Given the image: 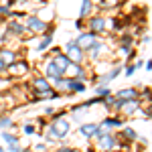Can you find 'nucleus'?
<instances>
[{"label":"nucleus","instance_id":"nucleus-37","mask_svg":"<svg viewBox=\"0 0 152 152\" xmlns=\"http://www.w3.org/2000/svg\"><path fill=\"white\" fill-rule=\"evenodd\" d=\"M23 152H35V150H31V148H23Z\"/></svg>","mask_w":152,"mask_h":152},{"label":"nucleus","instance_id":"nucleus-28","mask_svg":"<svg viewBox=\"0 0 152 152\" xmlns=\"http://www.w3.org/2000/svg\"><path fill=\"white\" fill-rule=\"evenodd\" d=\"M107 94H110V89H107V87H104V85H97V95H99V97H105Z\"/></svg>","mask_w":152,"mask_h":152},{"label":"nucleus","instance_id":"nucleus-16","mask_svg":"<svg viewBox=\"0 0 152 152\" xmlns=\"http://www.w3.org/2000/svg\"><path fill=\"white\" fill-rule=\"evenodd\" d=\"M102 126H104V128H120V126H122V120H120V118H107V120H104V122H102Z\"/></svg>","mask_w":152,"mask_h":152},{"label":"nucleus","instance_id":"nucleus-19","mask_svg":"<svg viewBox=\"0 0 152 152\" xmlns=\"http://www.w3.org/2000/svg\"><path fill=\"white\" fill-rule=\"evenodd\" d=\"M87 51L91 53V57H97V55H99V53L104 51V43H99V41H95V43H94V45H91L89 49H87Z\"/></svg>","mask_w":152,"mask_h":152},{"label":"nucleus","instance_id":"nucleus-22","mask_svg":"<svg viewBox=\"0 0 152 152\" xmlns=\"http://www.w3.org/2000/svg\"><path fill=\"white\" fill-rule=\"evenodd\" d=\"M104 102H105L107 105H112V107H116V104H118V97H116V95H112V94H107V95L104 97Z\"/></svg>","mask_w":152,"mask_h":152},{"label":"nucleus","instance_id":"nucleus-12","mask_svg":"<svg viewBox=\"0 0 152 152\" xmlns=\"http://www.w3.org/2000/svg\"><path fill=\"white\" fill-rule=\"evenodd\" d=\"M85 83L79 79H65V91H83Z\"/></svg>","mask_w":152,"mask_h":152},{"label":"nucleus","instance_id":"nucleus-26","mask_svg":"<svg viewBox=\"0 0 152 152\" xmlns=\"http://www.w3.org/2000/svg\"><path fill=\"white\" fill-rule=\"evenodd\" d=\"M47 140H57V134H55L53 126H49V128H47Z\"/></svg>","mask_w":152,"mask_h":152},{"label":"nucleus","instance_id":"nucleus-41","mask_svg":"<svg viewBox=\"0 0 152 152\" xmlns=\"http://www.w3.org/2000/svg\"><path fill=\"white\" fill-rule=\"evenodd\" d=\"M0 152H2V146H0Z\"/></svg>","mask_w":152,"mask_h":152},{"label":"nucleus","instance_id":"nucleus-35","mask_svg":"<svg viewBox=\"0 0 152 152\" xmlns=\"http://www.w3.org/2000/svg\"><path fill=\"white\" fill-rule=\"evenodd\" d=\"M4 71H6V65H4V63H2V59H0V75H2Z\"/></svg>","mask_w":152,"mask_h":152},{"label":"nucleus","instance_id":"nucleus-31","mask_svg":"<svg viewBox=\"0 0 152 152\" xmlns=\"http://www.w3.org/2000/svg\"><path fill=\"white\" fill-rule=\"evenodd\" d=\"M24 134H35V128L33 126H24Z\"/></svg>","mask_w":152,"mask_h":152},{"label":"nucleus","instance_id":"nucleus-14","mask_svg":"<svg viewBox=\"0 0 152 152\" xmlns=\"http://www.w3.org/2000/svg\"><path fill=\"white\" fill-rule=\"evenodd\" d=\"M0 59H2L4 65H10V63H14L16 55H14V51H10V49H0Z\"/></svg>","mask_w":152,"mask_h":152},{"label":"nucleus","instance_id":"nucleus-1","mask_svg":"<svg viewBox=\"0 0 152 152\" xmlns=\"http://www.w3.org/2000/svg\"><path fill=\"white\" fill-rule=\"evenodd\" d=\"M65 55H67V59H69L71 63H81L83 61V49L75 43V41H69L67 43V47H65Z\"/></svg>","mask_w":152,"mask_h":152},{"label":"nucleus","instance_id":"nucleus-17","mask_svg":"<svg viewBox=\"0 0 152 152\" xmlns=\"http://www.w3.org/2000/svg\"><path fill=\"white\" fill-rule=\"evenodd\" d=\"M51 43H53V35H51V33H45V37H43L41 43H39V51L49 49V47H51Z\"/></svg>","mask_w":152,"mask_h":152},{"label":"nucleus","instance_id":"nucleus-15","mask_svg":"<svg viewBox=\"0 0 152 152\" xmlns=\"http://www.w3.org/2000/svg\"><path fill=\"white\" fill-rule=\"evenodd\" d=\"M95 130H97V124H83L81 126V136H85V138H94Z\"/></svg>","mask_w":152,"mask_h":152},{"label":"nucleus","instance_id":"nucleus-10","mask_svg":"<svg viewBox=\"0 0 152 152\" xmlns=\"http://www.w3.org/2000/svg\"><path fill=\"white\" fill-rule=\"evenodd\" d=\"M6 28L10 31L12 35H16V37H20V35H23V33H26V26H24L23 23H18L16 18H14V20H10V23L6 24Z\"/></svg>","mask_w":152,"mask_h":152},{"label":"nucleus","instance_id":"nucleus-8","mask_svg":"<svg viewBox=\"0 0 152 152\" xmlns=\"http://www.w3.org/2000/svg\"><path fill=\"white\" fill-rule=\"evenodd\" d=\"M89 28H91V33H95V35L104 33L105 31V18L104 16H94V18L89 20Z\"/></svg>","mask_w":152,"mask_h":152},{"label":"nucleus","instance_id":"nucleus-18","mask_svg":"<svg viewBox=\"0 0 152 152\" xmlns=\"http://www.w3.org/2000/svg\"><path fill=\"white\" fill-rule=\"evenodd\" d=\"M91 6H94V2H91V0H83V2H81V10H79V16L85 18V16L91 12Z\"/></svg>","mask_w":152,"mask_h":152},{"label":"nucleus","instance_id":"nucleus-24","mask_svg":"<svg viewBox=\"0 0 152 152\" xmlns=\"http://www.w3.org/2000/svg\"><path fill=\"white\" fill-rule=\"evenodd\" d=\"M12 124V120L8 116H0V128H8Z\"/></svg>","mask_w":152,"mask_h":152},{"label":"nucleus","instance_id":"nucleus-2","mask_svg":"<svg viewBox=\"0 0 152 152\" xmlns=\"http://www.w3.org/2000/svg\"><path fill=\"white\" fill-rule=\"evenodd\" d=\"M26 31H33V33H47L49 24L45 23V20H41L39 16L31 14V16L26 18Z\"/></svg>","mask_w":152,"mask_h":152},{"label":"nucleus","instance_id":"nucleus-30","mask_svg":"<svg viewBox=\"0 0 152 152\" xmlns=\"http://www.w3.org/2000/svg\"><path fill=\"white\" fill-rule=\"evenodd\" d=\"M8 150H10V152H23V148H20L18 144H10V146H8Z\"/></svg>","mask_w":152,"mask_h":152},{"label":"nucleus","instance_id":"nucleus-33","mask_svg":"<svg viewBox=\"0 0 152 152\" xmlns=\"http://www.w3.org/2000/svg\"><path fill=\"white\" fill-rule=\"evenodd\" d=\"M57 152H75L73 148H69V146H63V148H59Z\"/></svg>","mask_w":152,"mask_h":152},{"label":"nucleus","instance_id":"nucleus-11","mask_svg":"<svg viewBox=\"0 0 152 152\" xmlns=\"http://www.w3.org/2000/svg\"><path fill=\"white\" fill-rule=\"evenodd\" d=\"M33 87H35L37 94H41V91H49V89H51V83H49L45 77H35V79H33Z\"/></svg>","mask_w":152,"mask_h":152},{"label":"nucleus","instance_id":"nucleus-21","mask_svg":"<svg viewBox=\"0 0 152 152\" xmlns=\"http://www.w3.org/2000/svg\"><path fill=\"white\" fill-rule=\"evenodd\" d=\"M122 134H124V138H126V140H136V132H134L132 128H124Z\"/></svg>","mask_w":152,"mask_h":152},{"label":"nucleus","instance_id":"nucleus-5","mask_svg":"<svg viewBox=\"0 0 152 152\" xmlns=\"http://www.w3.org/2000/svg\"><path fill=\"white\" fill-rule=\"evenodd\" d=\"M45 73H47V81L49 83H55L59 77H63L61 71L57 69V65L53 63V59H49V61H47V65H45Z\"/></svg>","mask_w":152,"mask_h":152},{"label":"nucleus","instance_id":"nucleus-36","mask_svg":"<svg viewBox=\"0 0 152 152\" xmlns=\"http://www.w3.org/2000/svg\"><path fill=\"white\" fill-rule=\"evenodd\" d=\"M146 69H148V71H152V61H148V63H146Z\"/></svg>","mask_w":152,"mask_h":152},{"label":"nucleus","instance_id":"nucleus-34","mask_svg":"<svg viewBox=\"0 0 152 152\" xmlns=\"http://www.w3.org/2000/svg\"><path fill=\"white\" fill-rule=\"evenodd\" d=\"M138 95H142V97H148V95H150V89H142V94H138Z\"/></svg>","mask_w":152,"mask_h":152},{"label":"nucleus","instance_id":"nucleus-29","mask_svg":"<svg viewBox=\"0 0 152 152\" xmlns=\"http://www.w3.org/2000/svg\"><path fill=\"white\" fill-rule=\"evenodd\" d=\"M110 81H112V79H110V75H107V73L99 77V85H104V87H107V83H110Z\"/></svg>","mask_w":152,"mask_h":152},{"label":"nucleus","instance_id":"nucleus-4","mask_svg":"<svg viewBox=\"0 0 152 152\" xmlns=\"http://www.w3.org/2000/svg\"><path fill=\"white\" fill-rule=\"evenodd\" d=\"M28 71V67H26V63L24 61H14V63H10V65H6V73L10 75V77H20V75H24Z\"/></svg>","mask_w":152,"mask_h":152},{"label":"nucleus","instance_id":"nucleus-3","mask_svg":"<svg viewBox=\"0 0 152 152\" xmlns=\"http://www.w3.org/2000/svg\"><path fill=\"white\" fill-rule=\"evenodd\" d=\"M53 130H55V134H57V138H65L67 134H69V130H71V126H69V122L67 120H63L61 116H55L53 118Z\"/></svg>","mask_w":152,"mask_h":152},{"label":"nucleus","instance_id":"nucleus-13","mask_svg":"<svg viewBox=\"0 0 152 152\" xmlns=\"http://www.w3.org/2000/svg\"><path fill=\"white\" fill-rule=\"evenodd\" d=\"M118 99H122V102H126V99H138V91L136 89H120L116 94Z\"/></svg>","mask_w":152,"mask_h":152},{"label":"nucleus","instance_id":"nucleus-9","mask_svg":"<svg viewBox=\"0 0 152 152\" xmlns=\"http://www.w3.org/2000/svg\"><path fill=\"white\" fill-rule=\"evenodd\" d=\"M116 146H118V140L112 134H105V136L99 138V148H102V150H114Z\"/></svg>","mask_w":152,"mask_h":152},{"label":"nucleus","instance_id":"nucleus-23","mask_svg":"<svg viewBox=\"0 0 152 152\" xmlns=\"http://www.w3.org/2000/svg\"><path fill=\"white\" fill-rule=\"evenodd\" d=\"M140 67H142V61H136L134 65H130L128 69H126V75H132V73H136V71L140 69Z\"/></svg>","mask_w":152,"mask_h":152},{"label":"nucleus","instance_id":"nucleus-25","mask_svg":"<svg viewBox=\"0 0 152 152\" xmlns=\"http://www.w3.org/2000/svg\"><path fill=\"white\" fill-rule=\"evenodd\" d=\"M0 16H10V6L0 4Z\"/></svg>","mask_w":152,"mask_h":152},{"label":"nucleus","instance_id":"nucleus-27","mask_svg":"<svg viewBox=\"0 0 152 152\" xmlns=\"http://www.w3.org/2000/svg\"><path fill=\"white\" fill-rule=\"evenodd\" d=\"M120 73H122V67H114V69L110 71L107 75H110V79H116V77L120 75Z\"/></svg>","mask_w":152,"mask_h":152},{"label":"nucleus","instance_id":"nucleus-20","mask_svg":"<svg viewBox=\"0 0 152 152\" xmlns=\"http://www.w3.org/2000/svg\"><path fill=\"white\" fill-rule=\"evenodd\" d=\"M2 138H4V142H8V144H18V138H16L14 134H8V132H2Z\"/></svg>","mask_w":152,"mask_h":152},{"label":"nucleus","instance_id":"nucleus-40","mask_svg":"<svg viewBox=\"0 0 152 152\" xmlns=\"http://www.w3.org/2000/svg\"><path fill=\"white\" fill-rule=\"evenodd\" d=\"M91 2H97V4H102V0H91Z\"/></svg>","mask_w":152,"mask_h":152},{"label":"nucleus","instance_id":"nucleus-39","mask_svg":"<svg viewBox=\"0 0 152 152\" xmlns=\"http://www.w3.org/2000/svg\"><path fill=\"white\" fill-rule=\"evenodd\" d=\"M148 116H152V107H148Z\"/></svg>","mask_w":152,"mask_h":152},{"label":"nucleus","instance_id":"nucleus-7","mask_svg":"<svg viewBox=\"0 0 152 152\" xmlns=\"http://www.w3.org/2000/svg\"><path fill=\"white\" fill-rule=\"evenodd\" d=\"M53 63L57 65V69L61 71V75H65L67 69H69V65H71V61L67 59V55H61V53H55V55H53Z\"/></svg>","mask_w":152,"mask_h":152},{"label":"nucleus","instance_id":"nucleus-6","mask_svg":"<svg viewBox=\"0 0 152 152\" xmlns=\"http://www.w3.org/2000/svg\"><path fill=\"white\" fill-rule=\"evenodd\" d=\"M95 41H97V35H95V33H81V35L77 37V41H75V43H77L81 49H89Z\"/></svg>","mask_w":152,"mask_h":152},{"label":"nucleus","instance_id":"nucleus-32","mask_svg":"<svg viewBox=\"0 0 152 152\" xmlns=\"http://www.w3.org/2000/svg\"><path fill=\"white\" fill-rule=\"evenodd\" d=\"M35 148H37L39 152H45V150H47V146H45V144H37Z\"/></svg>","mask_w":152,"mask_h":152},{"label":"nucleus","instance_id":"nucleus-38","mask_svg":"<svg viewBox=\"0 0 152 152\" xmlns=\"http://www.w3.org/2000/svg\"><path fill=\"white\" fill-rule=\"evenodd\" d=\"M14 2H18V4H20V2H28V0H14Z\"/></svg>","mask_w":152,"mask_h":152}]
</instances>
